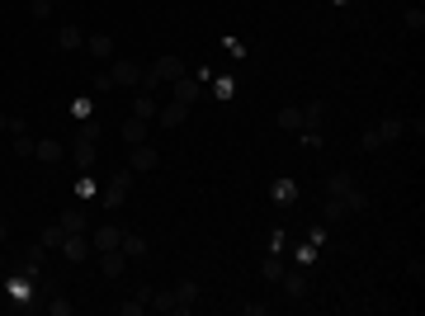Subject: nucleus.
Wrapping results in <instances>:
<instances>
[{"label": "nucleus", "instance_id": "obj_11", "mask_svg": "<svg viewBox=\"0 0 425 316\" xmlns=\"http://www.w3.org/2000/svg\"><path fill=\"white\" fill-rule=\"evenodd\" d=\"M185 118H189V104H175V99L156 109V123H161V127H180Z\"/></svg>", "mask_w": 425, "mask_h": 316}, {"label": "nucleus", "instance_id": "obj_28", "mask_svg": "<svg viewBox=\"0 0 425 316\" xmlns=\"http://www.w3.org/2000/svg\"><path fill=\"white\" fill-rule=\"evenodd\" d=\"M279 274H283V265H279V255H269V260H265V279H274V284H279Z\"/></svg>", "mask_w": 425, "mask_h": 316}, {"label": "nucleus", "instance_id": "obj_16", "mask_svg": "<svg viewBox=\"0 0 425 316\" xmlns=\"http://www.w3.org/2000/svg\"><path fill=\"white\" fill-rule=\"evenodd\" d=\"M279 288H283V298H307V279L302 274H279Z\"/></svg>", "mask_w": 425, "mask_h": 316}, {"label": "nucleus", "instance_id": "obj_14", "mask_svg": "<svg viewBox=\"0 0 425 316\" xmlns=\"http://www.w3.org/2000/svg\"><path fill=\"white\" fill-rule=\"evenodd\" d=\"M147 132H152V123L133 113V118H128V123H123V142H128V146H137V142H147Z\"/></svg>", "mask_w": 425, "mask_h": 316}, {"label": "nucleus", "instance_id": "obj_10", "mask_svg": "<svg viewBox=\"0 0 425 316\" xmlns=\"http://www.w3.org/2000/svg\"><path fill=\"white\" fill-rule=\"evenodd\" d=\"M109 80H113V85H137V80H142V66L128 62V57H118V62H113V71H109Z\"/></svg>", "mask_w": 425, "mask_h": 316}, {"label": "nucleus", "instance_id": "obj_17", "mask_svg": "<svg viewBox=\"0 0 425 316\" xmlns=\"http://www.w3.org/2000/svg\"><path fill=\"white\" fill-rule=\"evenodd\" d=\"M128 265V255L123 251H109V255H99V269H104V279H118Z\"/></svg>", "mask_w": 425, "mask_h": 316}, {"label": "nucleus", "instance_id": "obj_9", "mask_svg": "<svg viewBox=\"0 0 425 316\" xmlns=\"http://www.w3.org/2000/svg\"><path fill=\"white\" fill-rule=\"evenodd\" d=\"M62 255L71 260V265H80V260H90V241H85V232H71V236L62 241Z\"/></svg>", "mask_w": 425, "mask_h": 316}, {"label": "nucleus", "instance_id": "obj_4", "mask_svg": "<svg viewBox=\"0 0 425 316\" xmlns=\"http://www.w3.org/2000/svg\"><path fill=\"white\" fill-rule=\"evenodd\" d=\"M411 127L421 132V123H407V118H383L378 127H369V132H364V146H378V142H397V137H402V132H411Z\"/></svg>", "mask_w": 425, "mask_h": 316}, {"label": "nucleus", "instance_id": "obj_31", "mask_svg": "<svg viewBox=\"0 0 425 316\" xmlns=\"http://www.w3.org/2000/svg\"><path fill=\"white\" fill-rule=\"evenodd\" d=\"M0 246H5V222H0Z\"/></svg>", "mask_w": 425, "mask_h": 316}, {"label": "nucleus", "instance_id": "obj_5", "mask_svg": "<svg viewBox=\"0 0 425 316\" xmlns=\"http://www.w3.org/2000/svg\"><path fill=\"white\" fill-rule=\"evenodd\" d=\"M94 146H99V123H85V127H80V137H76V151H71L80 175L94 165Z\"/></svg>", "mask_w": 425, "mask_h": 316}, {"label": "nucleus", "instance_id": "obj_12", "mask_svg": "<svg viewBox=\"0 0 425 316\" xmlns=\"http://www.w3.org/2000/svg\"><path fill=\"white\" fill-rule=\"evenodd\" d=\"M33 156L43 160V165H57V160L66 156V146H62V142H52V137H43V142H33Z\"/></svg>", "mask_w": 425, "mask_h": 316}, {"label": "nucleus", "instance_id": "obj_15", "mask_svg": "<svg viewBox=\"0 0 425 316\" xmlns=\"http://www.w3.org/2000/svg\"><path fill=\"white\" fill-rule=\"evenodd\" d=\"M85 48H90L99 62H109V57H113V38H109V33H90V38H85Z\"/></svg>", "mask_w": 425, "mask_h": 316}, {"label": "nucleus", "instance_id": "obj_25", "mask_svg": "<svg viewBox=\"0 0 425 316\" xmlns=\"http://www.w3.org/2000/svg\"><path fill=\"white\" fill-rule=\"evenodd\" d=\"M47 312H52V316H71V302H66L62 293H52V302H47Z\"/></svg>", "mask_w": 425, "mask_h": 316}, {"label": "nucleus", "instance_id": "obj_29", "mask_svg": "<svg viewBox=\"0 0 425 316\" xmlns=\"http://www.w3.org/2000/svg\"><path fill=\"white\" fill-rule=\"evenodd\" d=\"M407 29H425V15H421V10H407Z\"/></svg>", "mask_w": 425, "mask_h": 316}, {"label": "nucleus", "instance_id": "obj_3", "mask_svg": "<svg viewBox=\"0 0 425 316\" xmlns=\"http://www.w3.org/2000/svg\"><path fill=\"white\" fill-rule=\"evenodd\" d=\"M133 179H137V175H133V170L123 165V170H118V175L109 179V184L99 189V203L109 208V213H113V208H123V203H128V189H133Z\"/></svg>", "mask_w": 425, "mask_h": 316}, {"label": "nucleus", "instance_id": "obj_23", "mask_svg": "<svg viewBox=\"0 0 425 316\" xmlns=\"http://www.w3.org/2000/svg\"><path fill=\"white\" fill-rule=\"evenodd\" d=\"M279 127H288V132H302V109H279Z\"/></svg>", "mask_w": 425, "mask_h": 316}, {"label": "nucleus", "instance_id": "obj_1", "mask_svg": "<svg viewBox=\"0 0 425 316\" xmlns=\"http://www.w3.org/2000/svg\"><path fill=\"white\" fill-rule=\"evenodd\" d=\"M194 298H199V284H189V279H180L175 288H161V293H147V307H152V312H189V307H194Z\"/></svg>", "mask_w": 425, "mask_h": 316}, {"label": "nucleus", "instance_id": "obj_26", "mask_svg": "<svg viewBox=\"0 0 425 316\" xmlns=\"http://www.w3.org/2000/svg\"><path fill=\"white\" fill-rule=\"evenodd\" d=\"M71 113H76L80 123H90V113H94V104H90V99H76V104H71Z\"/></svg>", "mask_w": 425, "mask_h": 316}, {"label": "nucleus", "instance_id": "obj_18", "mask_svg": "<svg viewBox=\"0 0 425 316\" xmlns=\"http://www.w3.org/2000/svg\"><path fill=\"white\" fill-rule=\"evenodd\" d=\"M80 43H85V33H80L76 24H66V29H57V48H62V52H76Z\"/></svg>", "mask_w": 425, "mask_h": 316}, {"label": "nucleus", "instance_id": "obj_32", "mask_svg": "<svg viewBox=\"0 0 425 316\" xmlns=\"http://www.w3.org/2000/svg\"><path fill=\"white\" fill-rule=\"evenodd\" d=\"M335 5H345V0H335Z\"/></svg>", "mask_w": 425, "mask_h": 316}, {"label": "nucleus", "instance_id": "obj_2", "mask_svg": "<svg viewBox=\"0 0 425 316\" xmlns=\"http://www.w3.org/2000/svg\"><path fill=\"white\" fill-rule=\"evenodd\" d=\"M180 76H185V62H180V57H156L152 71H142V85L156 95L161 85H171V80H180Z\"/></svg>", "mask_w": 425, "mask_h": 316}, {"label": "nucleus", "instance_id": "obj_8", "mask_svg": "<svg viewBox=\"0 0 425 316\" xmlns=\"http://www.w3.org/2000/svg\"><path fill=\"white\" fill-rule=\"evenodd\" d=\"M199 95H204V80H194V76L171 80V99H175V104H194Z\"/></svg>", "mask_w": 425, "mask_h": 316}, {"label": "nucleus", "instance_id": "obj_22", "mask_svg": "<svg viewBox=\"0 0 425 316\" xmlns=\"http://www.w3.org/2000/svg\"><path fill=\"white\" fill-rule=\"evenodd\" d=\"M118 251H123L128 260H142V255H147V241H142V236H128V232H123V241H118Z\"/></svg>", "mask_w": 425, "mask_h": 316}, {"label": "nucleus", "instance_id": "obj_7", "mask_svg": "<svg viewBox=\"0 0 425 316\" xmlns=\"http://www.w3.org/2000/svg\"><path fill=\"white\" fill-rule=\"evenodd\" d=\"M128 151H133V156H128V170L133 175H147V170H156L161 165V156L152 151V142H137V146H128Z\"/></svg>", "mask_w": 425, "mask_h": 316}, {"label": "nucleus", "instance_id": "obj_27", "mask_svg": "<svg viewBox=\"0 0 425 316\" xmlns=\"http://www.w3.org/2000/svg\"><path fill=\"white\" fill-rule=\"evenodd\" d=\"M29 10H33V19H47L52 15V0H29Z\"/></svg>", "mask_w": 425, "mask_h": 316}, {"label": "nucleus", "instance_id": "obj_13", "mask_svg": "<svg viewBox=\"0 0 425 316\" xmlns=\"http://www.w3.org/2000/svg\"><path fill=\"white\" fill-rule=\"evenodd\" d=\"M156 109H161V99L152 95V90H142V95L133 99V113H137V118H147V123H156Z\"/></svg>", "mask_w": 425, "mask_h": 316}, {"label": "nucleus", "instance_id": "obj_19", "mask_svg": "<svg viewBox=\"0 0 425 316\" xmlns=\"http://www.w3.org/2000/svg\"><path fill=\"white\" fill-rule=\"evenodd\" d=\"M269 194H274V203H283V208H288L293 198H298V184H293V179L283 175V179H274V189H269Z\"/></svg>", "mask_w": 425, "mask_h": 316}, {"label": "nucleus", "instance_id": "obj_21", "mask_svg": "<svg viewBox=\"0 0 425 316\" xmlns=\"http://www.w3.org/2000/svg\"><path fill=\"white\" fill-rule=\"evenodd\" d=\"M57 222L66 227V236H71V232H90V222H85V213H80V208H66Z\"/></svg>", "mask_w": 425, "mask_h": 316}, {"label": "nucleus", "instance_id": "obj_6", "mask_svg": "<svg viewBox=\"0 0 425 316\" xmlns=\"http://www.w3.org/2000/svg\"><path fill=\"white\" fill-rule=\"evenodd\" d=\"M118 241H123V227H90V251L94 255L118 251Z\"/></svg>", "mask_w": 425, "mask_h": 316}, {"label": "nucleus", "instance_id": "obj_20", "mask_svg": "<svg viewBox=\"0 0 425 316\" xmlns=\"http://www.w3.org/2000/svg\"><path fill=\"white\" fill-rule=\"evenodd\" d=\"M62 241H66V227L52 222V227H43V241H38V246H43V251H62Z\"/></svg>", "mask_w": 425, "mask_h": 316}, {"label": "nucleus", "instance_id": "obj_30", "mask_svg": "<svg viewBox=\"0 0 425 316\" xmlns=\"http://www.w3.org/2000/svg\"><path fill=\"white\" fill-rule=\"evenodd\" d=\"M0 132H10V118H5V113H0Z\"/></svg>", "mask_w": 425, "mask_h": 316}, {"label": "nucleus", "instance_id": "obj_24", "mask_svg": "<svg viewBox=\"0 0 425 316\" xmlns=\"http://www.w3.org/2000/svg\"><path fill=\"white\" fill-rule=\"evenodd\" d=\"M213 95H218V99H232L236 95V80L232 76H213Z\"/></svg>", "mask_w": 425, "mask_h": 316}]
</instances>
